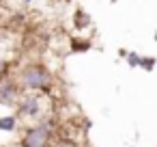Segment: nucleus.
<instances>
[{"label":"nucleus","instance_id":"1","mask_svg":"<svg viewBox=\"0 0 157 147\" xmlns=\"http://www.w3.org/2000/svg\"><path fill=\"white\" fill-rule=\"evenodd\" d=\"M15 80L22 87V91H37V93H45V95L52 91V84H54L52 71L43 63H37V61L22 65L17 69Z\"/></svg>","mask_w":157,"mask_h":147},{"label":"nucleus","instance_id":"2","mask_svg":"<svg viewBox=\"0 0 157 147\" xmlns=\"http://www.w3.org/2000/svg\"><path fill=\"white\" fill-rule=\"evenodd\" d=\"M15 108H17V119H24V121H39L43 119L48 112V106H45V95L43 93H37V91H22V95L17 97L15 102Z\"/></svg>","mask_w":157,"mask_h":147},{"label":"nucleus","instance_id":"3","mask_svg":"<svg viewBox=\"0 0 157 147\" xmlns=\"http://www.w3.org/2000/svg\"><path fill=\"white\" fill-rule=\"evenodd\" d=\"M54 130H56V125H54L52 117L45 115L43 119H39L26 128V132L20 138V145L22 147H50L52 138H54Z\"/></svg>","mask_w":157,"mask_h":147},{"label":"nucleus","instance_id":"4","mask_svg":"<svg viewBox=\"0 0 157 147\" xmlns=\"http://www.w3.org/2000/svg\"><path fill=\"white\" fill-rule=\"evenodd\" d=\"M20 95H22V87L17 84L15 76H11V74L0 76V104L15 106V102H17Z\"/></svg>","mask_w":157,"mask_h":147},{"label":"nucleus","instance_id":"5","mask_svg":"<svg viewBox=\"0 0 157 147\" xmlns=\"http://www.w3.org/2000/svg\"><path fill=\"white\" fill-rule=\"evenodd\" d=\"M20 125V119L15 115H2L0 117V132H15Z\"/></svg>","mask_w":157,"mask_h":147},{"label":"nucleus","instance_id":"6","mask_svg":"<svg viewBox=\"0 0 157 147\" xmlns=\"http://www.w3.org/2000/svg\"><path fill=\"white\" fill-rule=\"evenodd\" d=\"M88 26H90V15H88L84 9H78L75 15H73V28L84 31V28H88Z\"/></svg>","mask_w":157,"mask_h":147},{"label":"nucleus","instance_id":"7","mask_svg":"<svg viewBox=\"0 0 157 147\" xmlns=\"http://www.w3.org/2000/svg\"><path fill=\"white\" fill-rule=\"evenodd\" d=\"M69 50H71V52H88V50H90V41H88V39H78V37H73V39L69 41Z\"/></svg>","mask_w":157,"mask_h":147},{"label":"nucleus","instance_id":"8","mask_svg":"<svg viewBox=\"0 0 157 147\" xmlns=\"http://www.w3.org/2000/svg\"><path fill=\"white\" fill-rule=\"evenodd\" d=\"M138 67H142L146 71H153L155 69V56H140V65Z\"/></svg>","mask_w":157,"mask_h":147},{"label":"nucleus","instance_id":"9","mask_svg":"<svg viewBox=\"0 0 157 147\" xmlns=\"http://www.w3.org/2000/svg\"><path fill=\"white\" fill-rule=\"evenodd\" d=\"M125 59H127V65H129V67H138V65H140V54H138V52H127Z\"/></svg>","mask_w":157,"mask_h":147},{"label":"nucleus","instance_id":"10","mask_svg":"<svg viewBox=\"0 0 157 147\" xmlns=\"http://www.w3.org/2000/svg\"><path fill=\"white\" fill-rule=\"evenodd\" d=\"M11 71V63L2 56V54H0V76H5V74H9Z\"/></svg>","mask_w":157,"mask_h":147},{"label":"nucleus","instance_id":"11","mask_svg":"<svg viewBox=\"0 0 157 147\" xmlns=\"http://www.w3.org/2000/svg\"><path fill=\"white\" fill-rule=\"evenodd\" d=\"M7 147H22V145H20V143H15V145H7Z\"/></svg>","mask_w":157,"mask_h":147},{"label":"nucleus","instance_id":"12","mask_svg":"<svg viewBox=\"0 0 157 147\" xmlns=\"http://www.w3.org/2000/svg\"><path fill=\"white\" fill-rule=\"evenodd\" d=\"M24 2H33V0H24Z\"/></svg>","mask_w":157,"mask_h":147}]
</instances>
